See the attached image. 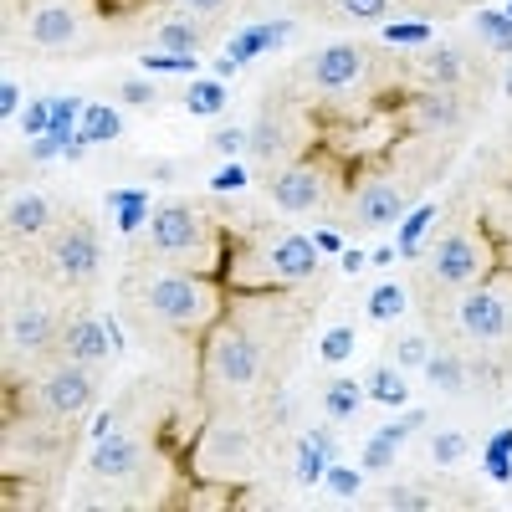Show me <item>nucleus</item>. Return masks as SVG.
I'll return each instance as SVG.
<instances>
[{"mask_svg":"<svg viewBox=\"0 0 512 512\" xmlns=\"http://www.w3.org/2000/svg\"><path fill=\"white\" fill-rule=\"evenodd\" d=\"M134 297L154 323L175 328V333H200L210 323H221V308H226L221 287L210 277H200L190 267H169V262L134 272Z\"/></svg>","mask_w":512,"mask_h":512,"instance_id":"f257e3e1","label":"nucleus"},{"mask_svg":"<svg viewBox=\"0 0 512 512\" xmlns=\"http://www.w3.org/2000/svg\"><path fill=\"white\" fill-rule=\"evenodd\" d=\"M149 256L154 262H169V267H190V272L216 267V236H210V221L185 200L159 205L149 216Z\"/></svg>","mask_w":512,"mask_h":512,"instance_id":"f03ea898","label":"nucleus"},{"mask_svg":"<svg viewBox=\"0 0 512 512\" xmlns=\"http://www.w3.org/2000/svg\"><path fill=\"white\" fill-rule=\"evenodd\" d=\"M205 384L221 395H241L262 379V344L241 328V323H210L205 338Z\"/></svg>","mask_w":512,"mask_h":512,"instance_id":"7ed1b4c3","label":"nucleus"},{"mask_svg":"<svg viewBox=\"0 0 512 512\" xmlns=\"http://www.w3.org/2000/svg\"><path fill=\"white\" fill-rule=\"evenodd\" d=\"M318 272V241L313 236H282L272 246H246L236 262H231V277L241 287H272V282H303Z\"/></svg>","mask_w":512,"mask_h":512,"instance_id":"20e7f679","label":"nucleus"},{"mask_svg":"<svg viewBox=\"0 0 512 512\" xmlns=\"http://www.w3.org/2000/svg\"><path fill=\"white\" fill-rule=\"evenodd\" d=\"M256 461V436L241 420H210L195 441V472L210 482H246Z\"/></svg>","mask_w":512,"mask_h":512,"instance_id":"39448f33","label":"nucleus"},{"mask_svg":"<svg viewBox=\"0 0 512 512\" xmlns=\"http://www.w3.org/2000/svg\"><path fill=\"white\" fill-rule=\"evenodd\" d=\"M93 400H98V379L88 374V364H77V359L52 364L31 384V410L41 420H77L82 410H93Z\"/></svg>","mask_w":512,"mask_h":512,"instance_id":"423d86ee","label":"nucleus"},{"mask_svg":"<svg viewBox=\"0 0 512 512\" xmlns=\"http://www.w3.org/2000/svg\"><path fill=\"white\" fill-rule=\"evenodd\" d=\"M98 256H103V241L93 221L67 216L62 226L47 231V272L57 282H88L98 272Z\"/></svg>","mask_w":512,"mask_h":512,"instance_id":"0eeeda50","label":"nucleus"},{"mask_svg":"<svg viewBox=\"0 0 512 512\" xmlns=\"http://www.w3.org/2000/svg\"><path fill=\"white\" fill-rule=\"evenodd\" d=\"M492 272V246L482 231H446L436 246H431V277L441 287H477L482 277Z\"/></svg>","mask_w":512,"mask_h":512,"instance_id":"6e6552de","label":"nucleus"},{"mask_svg":"<svg viewBox=\"0 0 512 512\" xmlns=\"http://www.w3.org/2000/svg\"><path fill=\"white\" fill-rule=\"evenodd\" d=\"M364 72H369V52L359 41H333V47H323L303 62V77L318 93H354L364 82Z\"/></svg>","mask_w":512,"mask_h":512,"instance_id":"1a4fd4ad","label":"nucleus"},{"mask_svg":"<svg viewBox=\"0 0 512 512\" xmlns=\"http://www.w3.org/2000/svg\"><path fill=\"white\" fill-rule=\"evenodd\" d=\"M267 190H272V205H277V210H287V216H303V210L328 205V169L313 164V159H292V164H282L277 175L267 180Z\"/></svg>","mask_w":512,"mask_h":512,"instance_id":"9d476101","label":"nucleus"},{"mask_svg":"<svg viewBox=\"0 0 512 512\" xmlns=\"http://www.w3.org/2000/svg\"><path fill=\"white\" fill-rule=\"evenodd\" d=\"M456 323H461L466 338H477V344H497V338L512 328V308L492 287H466L461 308H456Z\"/></svg>","mask_w":512,"mask_h":512,"instance_id":"9b49d317","label":"nucleus"},{"mask_svg":"<svg viewBox=\"0 0 512 512\" xmlns=\"http://www.w3.org/2000/svg\"><path fill=\"white\" fill-rule=\"evenodd\" d=\"M6 338H11L16 354H47L52 344H62V318H57L47 303H36V297H31V303L11 308Z\"/></svg>","mask_w":512,"mask_h":512,"instance_id":"f8f14e48","label":"nucleus"},{"mask_svg":"<svg viewBox=\"0 0 512 512\" xmlns=\"http://www.w3.org/2000/svg\"><path fill=\"white\" fill-rule=\"evenodd\" d=\"M26 36L36 41L41 52H67L77 47V36H82V16L72 0H36V11L26 21Z\"/></svg>","mask_w":512,"mask_h":512,"instance_id":"ddd939ff","label":"nucleus"},{"mask_svg":"<svg viewBox=\"0 0 512 512\" xmlns=\"http://www.w3.org/2000/svg\"><path fill=\"white\" fill-rule=\"evenodd\" d=\"M108 354H113V344H108L103 318H93V313L62 318V359H77V364H88V369H103Z\"/></svg>","mask_w":512,"mask_h":512,"instance_id":"4468645a","label":"nucleus"},{"mask_svg":"<svg viewBox=\"0 0 512 512\" xmlns=\"http://www.w3.org/2000/svg\"><path fill=\"white\" fill-rule=\"evenodd\" d=\"M405 216V190L390 185V180H364L354 190V226L364 231H384Z\"/></svg>","mask_w":512,"mask_h":512,"instance_id":"2eb2a0df","label":"nucleus"},{"mask_svg":"<svg viewBox=\"0 0 512 512\" xmlns=\"http://www.w3.org/2000/svg\"><path fill=\"white\" fill-rule=\"evenodd\" d=\"M139 461H144V446H139V436H128V431H113V436H103L98 441V451H93V477H103V482H123V477H134L139 472Z\"/></svg>","mask_w":512,"mask_h":512,"instance_id":"dca6fc26","label":"nucleus"},{"mask_svg":"<svg viewBox=\"0 0 512 512\" xmlns=\"http://www.w3.org/2000/svg\"><path fill=\"white\" fill-rule=\"evenodd\" d=\"M41 231H52V200L47 195H36V190H21L6 200V236L26 241V236H41Z\"/></svg>","mask_w":512,"mask_h":512,"instance_id":"f3484780","label":"nucleus"},{"mask_svg":"<svg viewBox=\"0 0 512 512\" xmlns=\"http://www.w3.org/2000/svg\"><path fill=\"white\" fill-rule=\"evenodd\" d=\"M333 436L328 431H308V436H297V456H292V477H297V487H313V482H323V472L333 466Z\"/></svg>","mask_w":512,"mask_h":512,"instance_id":"a211bd4d","label":"nucleus"},{"mask_svg":"<svg viewBox=\"0 0 512 512\" xmlns=\"http://www.w3.org/2000/svg\"><path fill=\"white\" fill-rule=\"evenodd\" d=\"M149 41H154L159 52L195 57V52H200V41H205V31H200V21H195L190 11H180V16H164V21L149 31Z\"/></svg>","mask_w":512,"mask_h":512,"instance_id":"6ab92c4d","label":"nucleus"},{"mask_svg":"<svg viewBox=\"0 0 512 512\" xmlns=\"http://www.w3.org/2000/svg\"><path fill=\"white\" fill-rule=\"evenodd\" d=\"M246 149H251V159H262V164L282 159V154H287V134H282V118H277V113H262V118H256V128L246 134Z\"/></svg>","mask_w":512,"mask_h":512,"instance_id":"aec40b11","label":"nucleus"},{"mask_svg":"<svg viewBox=\"0 0 512 512\" xmlns=\"http://www.w3.org/2000/svg\"><path fill=\"white\" fill-rule=\"evenodd\" d=\"M415 425H420V420L410 415V420H400V425H384V431H374V436H369V446H364V466H369V472H384V466H390L395 446L415 431Z\"/></svg>","mask_w":512,"mask_h":512,"instance_id":"412c9836","label":"nucleus"},{"mask_svg":"<svg viewBox=\"0 0 512 512\" xmlns=\"http://www.w3.org/2000/svg\"><path fill=\"white\" fill-rule=\"evenodd\" d=\"M123 134V113L108 108V103H88L82 108V139L88 144H113Z\"/></svg>","mask_w":512,"mask_h":512,"instance_id":"4be33fe9","label":"nucleus"},{"mask_svg":"<svg viewBox=\"0 0 512 512\" xmlns=\"http://www.w3.org/2000/svg\"><path fill=\"white\" fill-rule=\"evenodd\" d=\"M359 405H364V390L354 379H328V390H323V410L333 415V420H354L359 415Z\"/></svg>","mask_w":512,"mask_h":512,"instance_id":"5701e85b","label":"nucleus"},{"mask_svg":"<svg viewBox=\"0 0 512 512\" xmlns=\"http://www.w3.org/2000/svg\"><path fill=\"white\" fill-rule=\"evenodd\" d=\"M277 36H287L282 21H277V26H251V31H241V36L231 41V52H226V57H231V62H251L256 52H267Z\"/></svg>","mask_w":512,"mask_h":512,"instance_id":"b1692460","label":"nucleus"},{"mask_svg":"<svg viewBox=\"0 0 512 512\" xmlns=\"http://www.w3.org/2000/svg\"><path fill=\"white\" fill-rule=\"evenodd\" d=\"M415 118H420L425 128H451V123L461 118V103H456L451 93H425L420 108H415Z\"/></svg>","mask_w":512,"mask_h":512,"instance_id":"393cba45","label":"nucleus"},{"mask_svg":"<svg viewBox=\"0 0 512 512\" xmlns=\"http://www.w3.org/2000/svg\"><path fill=\"white\" fill-rule=\"evenodd\" d=\"M425 379H431L436 390H446V395H456L461 384H466V374H461V359H456V354H431V359H425Z\"/></svg>","mask_w":512,"mask_h":512,"instance_id":"a878e982","label":"nucleus"},{"mask_svg":"<svg viewBox=\"0 0 512 512\" xmlns=\"http://www.w3.org/2000/svg\"><path fill=\"white\" fill-rule=\"evenodd\" d=\"M400 313H405V287H400V282L374 287V297H369V318H374V323H390V318H400Z\"/></svg>","mask_w":512,"mask_h":512,"instance_id":"bb28decb","label":"nucleus"},{"mask_svg":"<svg viewBox=\"0 0 512 512\" xmlns=\"http://www.w3.org/2000/svg\"><path fill=\"white\" fill-rule=\"evenodd\" d=\"M369 395L384 400V405H405V379H400V369L379 364V369L369 374Z\"/></svg>","mask_w":512,"mask_h":512,"instance_id":"cd10ccee","label":"nucleus"},{"mask_svg":"<svg viewBox=\"0 0 512 512\" xmlns=\"http://www.w3.org/2000/svg\"><path fill=\"white\" fill-rule=\"evenodd\" d=\"M466 451H472V441H466L461 431H436L431 436V461L436 466H456V461H466Z\"/></svg>","mask_w":512,"mask_h":512,"instance_id":"c85d7f7f","label":"nucleus"},{"mask_svg":"<svg viewBox=\"0 0 512 512\" xmlns=\"http://www.w3.org/2000/svg\"><path fill=\"white\" fill-rule=\"evenodd\" d=\"M477 31L487 36L492 52H512V16H507V11H502V16H497V11H482V16H477Z\"/></svg>","mask_w":512,"mask_h":512,"instance_id":"c756f323","label":"nucleus"},{"mask_svg":"<svg viewBox=\"0 0 512 512\" xmlns=\"http://www.w3.org/2000/svg\"><path fill=\"white\" fill-rule=\"evenodd\" d=\"M185 108L190 113H221L226 108V82H195L185 93Z\"/></svg>","mask_w":512,"mask_h":512,"instance_id":"7c9ffc66","label":"nucleus"},{"mask_svg":"<svg viewBox=\"0 0 512 512\" xmlns=\"http://www.w3.org/2000/svg\"><path fill=\"white\" fill-rule=\"evenodd\" d=\"M349 354H354V328H349V323L328 328V333H323V364H344Z\"/></svg>","mask_w":512,"mask_h":512,"instance_id":"2f4dec72","label":"nucleus"},{"mask_svg":"<svg viewBox=\"0 0 512 512\" xmlns=\"http://www.w3.org/2000/svg\"><path fill=\"white\" fill-rule=\"evenodd\" d=\"M384 11H390V0H333V16L344 21H379Z\"/></svg>","mask_w":512,"mask_h":512,"instance_id":"473e14b6","label":"nucleus"},{"mask_svg":"<svg viewBox=\"0 0 512 512\" xmlns=\"http://www.w3.org/2000/svg\"><path fill=\"white\" fill-rule=\"evenodd\" d=\"M118 98L149 108V103H159V82H149V77H128V82H118Z\"/></svg>","mask_w":512,"mask_h":512,"instance_id":"72a5a7b5","label":"nucleus"},{"mask_svg":"<svg viewBox=\"0 0 512 512\" xmlns=\"http://www.w3.org/2000/svg\"><path fill=\"white\" fill-rule=\"evenodd\" d=\"M379 507H395V512H425L431 502H425L415 487H384V497H379Z\"/></svg>","mask_w":512,"mask_h":512,"instance_id":"f704fd0d","label":"nucleus"},{"mask_svg":"<svg viewBox=\"0 0 512 512\" xmlns=\"http://www.w3.org/2000/svg\"><path fill=\"white\" fill-rule=\"evenodd\" d=\"M425 359H431V349H425L420 333L400 338V349H395V364H400V369H425Z\"/></svg>","mask_w":512,"mask_h":512,"instance_id":"c9c22d12","label":"nucleus"},{"mask_svg":"<svg viewBox=\"0 0 512 512\" xmlns=\"http://www.w3.org/2000/svg\"><path fill=\"white\" fill-rule=\"evenodd\" d=\"M323 482H328L333 497H354V492H359V472H354V466H328Z\"/></svg>","mask_w":512,"mask_h":512,"instance_id":"e433bc0d","label":"nucleus"},{"mask_svg":"<svg viewBox=\"0 0 512 512\" xmlns=\"http://www.w3.org/2000/svg\"><path fill=\"white\" fill-rule=\"evenodd\" d=\"M77 103L72 98H52V134H62V139H72V128H77Z\"/></svg>","mask_w":512,"mask_h":512,"instance_id":"4c0bfd02","label":"nucleus"},{"mask_svg":"<svg viewBox=\"0 0 512 512\" xmlns=\"http://www.w3.org/2000/svg\"><path fill=\"white\" fill-rule=\"evenodd\" d=\"M21 128H26V134H36V139L52 134V98H47V103H31L26 118H21Z\"/></svg>","mask_w":512,"mask_h":512,"instance_id":"58836bf2","label":"nucleus"},{"mask_svg":"<svg viewBox=\"0 0 512 512\" xmlns=\"http://www.w3.org/2000/svg\"><path fill=\"white\" fill-rule=\"evenodd\" d=\"M113 205L123 210V226H139V216H144V205H149V200H144L139 190H118V195H113Z\"/></svg>","mask_w":512,"mask_h":512,"instance_id":"ea45409f","label":"nucleus"},{"mask_svg":"<svg viewBox=\"0 0 512 512\" xmlns=\"http://www.w3.org/2000/svg\"><path fill=\"white\" fill-rule=\"evenodd\" d=\"M144 67H149V72H190V67H195V57H175V52H154V57H144Z\"/></svg>","mask_w":512,"mask_h":512,"instance_id":"a19ab883","label":"nucleus"},{"mask_svg":"<svg viewBox=\"0 0 512 512\" xmlns=\"http://www.w3.org/2000/svg\"><path fill=\"white\" fill-rule=\"evenodd\" d=\"M241 144H246L241 128H216V134H210V149H216V154H231V149H241Z\"/></svg>","mask_w":512,"mask_h":512,"instance_id":"79ce46f5","label":"nucleus"},{"mask_svg":"<svg viewBox=\"0 0 512 512\" xmlns=\"http://www.w3.org/2000/svg\"><path fill=\"white\" fill-rule=\"evenodd\" d=\"M175 6L190 16H216V11H226V0H175Z\"/></svg>","mask_w":512,"mask_h":512,"instance_id":"37998d69","label":"nucleus"},{"mask_svg":"<svg viewBox=\"0 0 512 512\" xmlns=\"http://www.w3.org/2000/svg\"><path fill=\"white\" fill-rule=\"evenodd\" d=\"M456 72H461V62H456L451 52H441V57H436V82H441V88H446V82H451Z\"/></svg>","mask_w":512,"mask_h":512,"instance_id":"c03bdc74","label":"nucleus"},{"mask_svg":"<svg viewBox=\"0 0 512 512\" xmlns=\"http://www.w3.org/2000/svg\"><path fill=\"white\" fill-rule=\"evenodd\" d=\"M0 118H16V82H0Z\"/></svg>","mask_w":512,"mask_h":512,"instance_id":"a18cd8bd","label":"nucleus"},{"mask_svg":"<svg viewBox=\"0 0 512 512\" xmlns=\"http://www.w3.org/2000/svg\"><path fill=\"white\" fill-rule=\"evenodd\" d=\"M425 31L420 26H390V41H420Z\"/></svg>","mask_w":512,"mask_h":512,"instance_id":"49530a36","label":"nucleus"},{"mask_svg":"<svg viewBox=\"0 0 512 512\" xmlns=\"http://www.w3.org/2000/svg\"><path fill=\"white\" fill-rule=\"evenodd\" d=\"M216 185H221V190H236V185H241V169H226V175H216Z\"/></svg>","mask_w":512,"mask_h":512,"instance_id":"de8ad7c7","label":"nucleus"},{"mask_svg":"<svg viewBox=\"0 0 512 512\" xmlns=\"http://www.w3.org/2000/svg\"><path fill=\"white\" fill-rule=\"evenodd\" d=\"M313 241H318V251H338V236H333V231H318Z\"/></svg>","mask_w":512,"mask_h":512,"instance_id":"09e8293b","label":"nucleus"},{"mask_svg":"<svg viewBox=\"0 0 512 512\" xmlns=\"http://www.w3.org/2000/svg\"><path fill=\"white\" fill-rule=\"evenodd\" d=\"M108 11H128V6H139V0H103Z\"/></svg>","mask_w":512,"mask_h":512,"instance_id":"8fccbe9b","label":"nucleus"},{"mask_svg":"<svg viewBox=\"0 0 512 512\" xmlns=\"http://www.w3.org/2000/svg\"><path fill=\"white\" fill-rule=\"evenodd\" d=\"M507 16H512V6H507Z\"/></svg>","mask_w":512,"mask_h":512,"instance_id":"3c124183","label":"nucleus"}]
</instances>
